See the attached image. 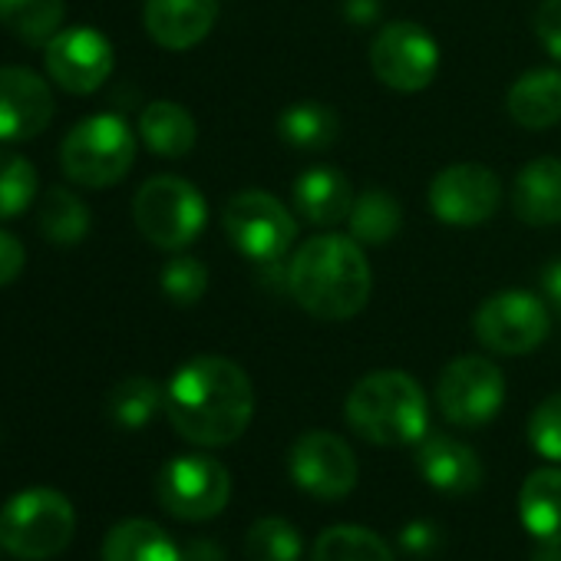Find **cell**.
Returning <instances> with one entry per match:
<instances>
[{"label":"cell","instance_id":"cell-26","mask_svg":"<svg viewBox=\"0 0 561 561\" xmlns=\"http://www.w3.org/2000/svg\"><path fill=\"white\" fill-rule=\"evenodd\" d=\"M0 24L18 41L44 47L60 34L64 0H0Z\"/></svg>","mask_w":561,"mask_h":561},{"label":"cell","instance_id":"cell-8","mask_svg":"<svg viewBox=\"0 0 561 561\" xmlns=\"http://www.w3.org/2000/svg\"><path fill=\"white\" fill-rule=\"evenodd\" d=\"M159 505L182 518V522H205L215 518L231 499V476L228 469L202 453L175 456L162 466L156 479Z\"/></svg>","mask_w":561,"mask_h":561},{"label":"cell","instance_id":"cell-36","mask_svg":"<svg viewBox=\"0 0 561 561\" xmlns=\"http://www.w3.org/2000/svg\"><path fill=\"white\" fill-rule=\"evenodd\" d=\"M24 264H27V251L21 238H14L11 231H0V288H8L11 280H18Z\"/></svg>","mask_w":561,"mask_h":561},{"label":"cell","instance_id":"cell-10","mask_svg":"<svg viewBox=\"0 0 561 561\" xmlns=\"http://www.w3.org/2000/svg\"><path fill=\"white\" fill-rule=\"evenodd\" d=\"M548 308L528 295V291H495L492 298H485L472 318V331L476 337L505 357H518V354H531L535 347L545 344L548 337Z\"/></svg>","mask_w":561,"mask_h":561},{"label":"cell","instance_id":"cell-3","mask_svg":"<svg viewBox=\"0 0 561 561\" xmlns=\"http://www.w3.org/2000/svg\"><path fill=\"white\" fill-rule=\"evenodd\" d=\"M351 430L374 446H410L426 436L430 407L423 387L403 370H377L357 380L344 403Z\"/></svg>","mask_w":561,"mask_h":561},{"label":"cell","instance_id":"cell-17","mask_svg":"<svg viewBox=\"0 0 561 561\" xmlns=\"http://www.w3.org/2000/svg\"><path fill=\"white\" fill-rule=\"evenodd\" d=\"M218 21V0H146L142 24L165 50H188L202 44Z\"/></svg>","mask_w":561,"mask_h":561},{"label":"cell","instance_id":"cell-39","mask_svg":"<svg viewBox=\"0 0 561 561\" xmlns=\"http://www.w3.org/2000/svg\"><path fill=\"white\" fill-rule=\"evenodd\" d=\"M541 288L548 295V301L561 311V261H551L541 274Z\"/></svg>","mask_w":561,"mask_h":561},{"label":"cell","instance_id":"cell-28","mask_svg":"<svg viewBox=\"0 0 561 561\" xmlns=\"http://www.w3.org/2000/svg\"><path fill=\"white\" fill-rule=\"evenodd\" d=\"M106 410L119 430H142L165 410V390L152 377H126L110 390Z\"/></svg>","mask_w":561,"mask_h":561},{"label":"cell","instance_id":"cell-1","mask_svg":"<svg viewBox=\"0 0 561 561\" xmlns=\"http://www.w3.org/2000/svg\"><path fill=\"white\" fill-rule=\"evenodd\" d=\"M165 416L192 446H228L254 416L251 380L228 357H192L165 387Z\"/></svg>","mask_w":561,"mask_h":561},{"label":"cell","instance_id":"cell-15","mask_svg":"<svg viewBox=\"0 0 561 561\" xmlns=\"http://www.w3.org/2000/svg\"><path fill=\"white\" fill-rule=\"evenodd\" d=\"M50 83L27 67H0V142H31L54 119Z\"/></svg>","mask_w":561,"mask_h":561},{"label":"cell","instance_id":"cell-18","mask_svg":"<svg viewBox=\"0 0 561 561\" xmlns=\"http://www.w3.org/2000/svg\"><path fill=\"white\" fill-rule=\"evenodd\" d=\"M354 208V192L344 172L318 165L298 175L295 182V211L308 221V225H341L347 221Z\"/></svg>","mask_w":561,"mask_h":561},{"label":"cell","instance_id":"cell-24","mask_svg":"<svg viewBox=\"0 0 561 561\" xmlns=\"http://www.w3.org/2000/svg\"><path fill=\"white\" fill-rule=\"evenodd\" d=\"M37 228L50 244L73 248L90 234V208L73 188L54 185L37 205Z\"/></svg>","mask_w":561,"mask_h":561},{"label":"cell","instance_id":"cell-11","mask_svg":"<svg viewBox=\"0 0 561 561\" xmlns=\"http://www.w3.org/2000/svg\"><path fill=\"white\" fill-rule=\"evenodd\" d=\"M288 476L311 499L337 502L357 485V456L337 433L308 430L288 449Z\"/></svg>","mask_w":561,"mask_h":561},{"label":"cell","instance_id":"cell-4","mask_svg":"<svg viewBox=\"0 0 561 561\" xmlns=\"http://www.w3.org/2000/svg\"><path fill=\"white\" fill-rule=\"evenodd\" d=\"M77 535L73 502L50 485L18 492L0 508V551L21 561H47L70 548Z\"/></svg>","mask_w":561,"mask_h":561},{"label":"cell","instance_id":"cell-40","mask_svg":"<svg viewBox=\"0 0 561 561\" xmlns=\"http://www.w3.org/2000/svg\"><path fill=\"white\" fill-rule=\"evenodd\" d=\"M528 561H561V545H551V541H538Z\"/></svg>","mask_w":561,"mask_h":561},{"label":"cell","instance_id":"cell-23","mask_svg":"<svg viewBox=\"0 0 561 561\" xmlns=\"http://www.w3.org/2000/svg\"><path fill=\"white\" fill-rule=\"evenodd\" d=\"M139 136L142 142L162 156V159H182L192 152L195 146V119L185 106L172 103V100H159V103H149L139 116Z\"/></svg>","mask_w":561,"mask_h":561},{"label":"cell","instance_id":"cell-32","mask_svg":"<svg viewBox=\"0 0 561 561\" xmlns=\"http://www.w3.org/2000/svg\"><path fill=\"white\" fill-rule=\"evenodd\" d=\"M159 285L165 291V298L172 305H198L202 295L208 291V267L198 261V257H172L165 267H162V277H159Z\"/></svg>","mask_w":561,"mask_h":561},{"label":"cell","instance_id":"cell-33","mask_svg":"<svg viewBox=\"0 0 561 561\" xmlns=\"http://www.w3.org/2000/svg\"><path fill=\"white\" fill-rule=\"evenodd\" d=\"M528 443L541 459L561 462V393H551L535 407L528 420Z\"/></svg>","mask_w":561,"mask_h":561},{"label":"cell","instance_id":"cell-16","mask_svg":"<svg viewBox=\"0 0 561 561\" xmlns=\"http://www.w3.org/2000/svg\"><path fill=\"white\" fill-rule=\"evenodd\" d=\"M416 469L439 495H469L482 485V459L466 443L443 433L416 443Z\"/></svg>","mask_w":561,"mask_h":561},{"label":"cell","instance_id":"cell-22","mask_svg":"<svg viewBox=\"0 0 561 561\" xmlns=\"http://www.w3.org/2000/svg\"><path fill=\"white\" fill-rule=\"evenodd\" d=\"M103 561H182V548L162 525L149 518H126L110 528Z\"/></svg>","mask_w":561,"mask_h":561},{"label":"cell","instance_id":"cell-34","mask_svg":"<svg viewBox=\"0 0 561 561\" xmlns=\"http://www.w3.org/2000/svg\"><path fill=\"white\" fill-rule=\"evenodd\" d=\"M397 545L410 558H433L443 545V531L430 518H413L397 531Z\"/></svg>","mask_w":561,"mask_h":561},{"label":"cell","instance_id":"cell-27","mask_svg":"<svg viewBox=\"0 0 561 561\" xmlns=\"http://www.w3.org/2000/svg\"><path fill=\"white\" fill-rule=\"evenodd\" d=\"M347 221H351L354 241L380 248V244L397 238V231L403 225V208L390 192L367 188L360 198H354V208H351Z\"/></svg>","mask_w":561,"mask_h":561},{"label":"cell","instance_id":"cell-38","mask_svg":"<svg viewBox=\"0 0 561 561\" xmlns=\"http://www.w3.org/2000/svg\"><path fill=\"white\" fill-rule=\"evenodd\" d=\"M344 14L354 24H370V21H377L380 4H377V0H344Z\"/></svg>","mask_w":561,"mask_h":561},{"label":"cell","instance_id":"cell-2","mask_svg":"<svg viewBox=\"0 0 561 561\" xmlns=\"http://www.w3.org/2000/svg\"><path fill=\"white\" fill-rule=\"evenodd\" d=\"M288 288L311 318L347 321L367 308L374 274L360 241L318 234L295 251L288 264Z\"/></svg>","mask_w":561,"mask_h":561},{"label":"cell","instance_id":"cell-12","mask_svg":"<svg viewBox=\"0 0 561 561\" xmlns=\"http://www.w3.org/2000/svg\"><path fill=\"white\" fill-rule=\"evenodd\" d=\"M370 70L397 93H420L439 70V47L420 24H387L370 44Z\"/></svg>","mask_w":561,"mask_h":561},{"label":"cell","instance_id":"cell-30","mask_svg":"<svg viewBox=\"0 0 561 561\" xmlns=\"http://www.w3.org/2000/svg\"><path fill=\"white\" fill-rule=\"evenodd\" d=\"M248 561H301L305 538L285 515H264L244 535Z\"/></svg>","mask_w":561,"mask_h":561},{"label":"cell","instance_id":"cell-6","mask_svg":"<svg viewBox=\"0 0 561 561\" xmlns=\"http://www.w3.org/2000/svg\"><path fill=\"white\" fill-rule=\"evenodd\" d=\"M133 218L146 241L162 251H179L202 234L208 205L192 182L179 175H156L139 185L133 198Z\"/></svg>","mask_w":561,"mask_h":561},{"label":"cell","instance_id":"cell-29","mask_svg":"<svg viewBox=\"0 0 561 561\" xmlns=\"http://www.w3.org/2000/svg\"><path fill=\"white\" fill-rule=\"evenodd\" d=\"M311 561H397L393 548L370 528L334 525L321 531L311 548Z\"/></svg>","mask_w":561,"mask_h":561},{"label":"cell","instance_id":"cell-7","mask_svg":"<svg viewBox=\"0 0 561 561\" xmlns=\"http://www.w3.org/2000/svg\"><path fill=\"white\" fill-rule=\"evenodd\" d=\"M221 225L231 244L254 264H274L277 257H285L298 234L295 215L261 188H244L231 195Z\"/></svg>","mask_w":561,"mask_h":561},{"label":"cell","instance_id":"cell-14","mask_svg":"<svg viewBox=\"0 0 561 561\" xmlns=\"http://www.w3.org/2000/svg\"><path fill=\"white\" fill-rule=\"evenodd\" d=\"M47 73L50 80L73 93L90 96L96 93L113 73V44L93 27H67L47 44Z\"/></svg>","mask_w":561,"mask_h":561},{"label":"cell","instance_id":"cell-5","mask_svg":"<svg viewBox=\"0 0 561 561\" xmlns=\"http://www.w3.org/2000/svg\"><path fill=\"white\" fill-rule=\"evenodd\" d=\"M133 162L136 136L129 123L113 113L80 119L60 146V169L80 188H110L129 175Z\"/></svg>","mask_w":561,"mask_h":561},{"label":"cell","instance_id":"cell-9","mask_svg":"<svg viewBox=\"0 0 561 561\" xmlns=\"http://www.w3.org/2000/svg\"><path fill=\"white\" fill-rule=\"evenodd\" d=\"M436 400L453 426L476 430L495 420L505 403V377L485 357H456L443 367L436 383Z\"/></svg>","mask_w":561,"mask_h":561},{"label":"cell","instance_id":"cell-20","mask_svg":"<svg viewBox=\"0 0 561 561\" xmlns=\"http://www.w3.org/2000/svg\"><path fill=\"white\" fill-rule=\"evenodd\" d=\"M518 518L522 528L535 541L561 545V469L545 466L525 476L518 492Z\"/></svg>","mask_w":561,"mask_h":561},{"label":"cell","instance_id":"cell-21","mask_svg":"<svg viewBox=\"0 0 561 561\" xmlns=\"http://www.w3.org/2000/svg\"><path fill=\"white\" fill-rule=\"evenodd\" d=\"M505 110L525 129H548L561 123V70L522 73L505 96Z\"/></svg>","mask_w":561,"mask_h":561},{"label":"cell","instance_id":"cell-37","mask_svg":"<svg viewBox=\"0 0 561 561\" xmlns=\"http://www.w3.org/2000/svg\"><path fill=\"white\" fill-rule=\"evenodd\" d=\"M182 561H225V551L211 538H195L188 548H182Z\"/></svg>","mask_w":561,"mask_h":561},{"label":"cell","instance_id":"cell-25","mask_svg":"<svg viewBox=\"0 0 561 561\" xmlns=\"http://www.w3.org/2000/svg\"><path fill=\"white\" fill-rule=\"evenodd\" d=\"M277 136L291 149L321 152L331 149L341 136V119L324 103H295L277 116Z\"/></svg>","mask_w":561,"mask_h":561},{"label":"cell","instance_id":"cell-19","mask_svg":"<svg viewBox=\"0 0 561 561\" xmlns=\"http://www.w3.org/2000/svg\"><path fill=\"white\" fill-rule=\"evenodd\" d=\"M512 211L525 225H558L561 221V159L541 156L515 175Z\"/></svg>","mask_w":561,"mask_h":561},{"label":"cell","instance_id":"cell-31","mask_svg":"<svg viewBox=\"0 0 561 561\" xmlns=\"http://www.w3.org/2000/svg\"><path fill=\"white\" fill-rule=\"evenodd\" d=\"M41 179L27 156L0 149V221L24 215L37 198Z\"/></svg>","mask_w":561,"mask_h":561},{"label":"cell","instance_id":"cell-13","mask_svg":"<svg viewBox=\"0 0 561 561\" xmlns=\"http://www.w3.org/2000/svg\"><path fill=\"white\" fill-rule=\"evenodd\" d=\"M502 205V182L479 162L446 165L430 182V208L443 225L472 228L489 221Z\"/></svg>","mask_w":561,"mask_h":561},{"label":"cell","instance_id":"cell-35","mask_svg":"<svg viewBox=\"0 0 561 561\" xmlns=\"http://www.w3.org/2000/svg\"><path fill=\"white\" fill-rule=\"evenodd\" d=\"M531 27H535V37L541 41V47L554 60H561V0H541L535 8Z\"/></svg>","mask_w":561,"mask_h":561}]
</instances>
